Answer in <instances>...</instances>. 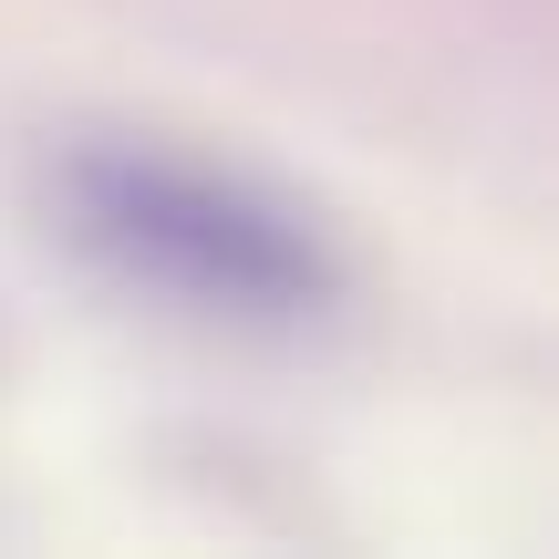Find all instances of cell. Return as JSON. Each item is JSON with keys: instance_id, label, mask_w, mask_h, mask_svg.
<instances>
[{"instance_id": "1", "label": "cell", "mask_w": 559, "mask_h": 559, "mask_svg": "<svg viewBox=\"0 0 559 559\" xmlns=\"http://www.w3.org/2000/svg\"><path fill=\"white\" fill-rule=\"evenodd\" d=\"M41 228L104 290L239 342H300L353 300V260L280 177L135 124H83L41 156Z\"/></svg>"}]
</instances>
